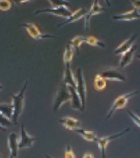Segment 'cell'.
I'll return each instance as SVG.
<instances>
[{
  "instance_id": "cell-1",
  "label": "cell",
  "mask_w": 140,
  "mask_h": 158,
  "mask_svg": "<svg viewBox=\"0 0 140 158\" xmlns=\"http://www.w3.org/2000/svg\"><path fill=\"white\" fill-rule=\"evenodd\" d=\"M28 82L26 81L25 83V85L22 87L21 90L18 93V94H13L11 93V97L12 98V109H13V113H12V117H11V121L13 124H18V120L20 117L21 113L24 109V104H25V96H26V90L27 88Z\"/></svg>"
},
{
  "instance_id": "cell-2",
  "label": "cell",
  "mask_w": 140,
  "mask_h": 158,
  "mask_svg": "<svg viewBox=\"0 0 140 158\" xmlns=\"http://www.w3.org/2000/svg\"><path fill=\"white\" fill-rule=\"evenodd\" d=\"M75 89L78 93L79 97L82 101V108L84 112L85 106H86V98H87V87H86V82L84 78L83 70L81 67L76 69L75 74Z\"/></svg>"
},
{
  "instance_id": "cell-3",
  "label": "cell",
  "mask_w": 140,
  "mask_h": 158,
  "mask_svg": "<svg viewBox=\"0 0 140 158\" xmlns=\"http://www.w3.org/2000/svg\"><path fill=\"white\" fill-rule=\"evenodd\" d=\"M138 92H139L138 90H134V91H131V92H129V93H126V94H123V95H121V96L118 97V98L113 103L111 108L110 109V111H109V113L107 114L105 119H110V118H111V116L117 110L123 109V108L125 107L130 98H131L132 97L137 95Z\"/></svg>"
},
{
  "instance_id": "cell-4",
  "label": "cell",
  "mask_w": 140,
  "mask_h": 158,
  "mask_svg": "<svg viewBox=\"0 0 140 158\" xmlns=\"http://www.w3.org/2000/svg\"><path fill=\"white\" fill-rule=\"evenodd\" d=\"M71 100V95L67 89V85H62L59 87L57 90L54 100V111L57 112L63 104Z\"/></svg>"
},
{
  "instance_id": "cell-5",
  "label": "cell",
  "mask_w": 140,
  "mask_h": 158,
  "mask_svg": "<svg viewBox=\"0 0 140 158\" xmlns=\"http://www.w3.org/2000/svg\"><path fill=\"white\" fill-rule=\"evenodd\" d=\"M130 127H126L125 129H123V131H121L120 133H118V134H115V135H111L105 136V137H97L96 140H95V142L97 143L99 148L101 149L102 153V157L105 158L106 157V148L108 146V144L110 142V141H114L116 139H118L119 137L123 136V135H125L126 133H128L130 131Z\"/></svg>"
},
{
  "instance_id": "cell-6",
  "label": "cell",
  "mask_w": 140,
  "mask_h": 158,
  "mask_svg": "<svg viewBox=\"0 0 140 158\" xmlns=\"http://www.w3.org/2000/svg\"><path fill=\"white\" fill-rule=\"evenodd\" d=\"M20 27H25L27 31L28 34L34 39L35 40H42L45 39H51V38H55V35L49 34H42L34 23H23L20 25Z\"/></svg>"
},
{
  "instance_id": "cell-7",
  "label": "cell",
  "mask_w": 140,
  "mask_h": 158,
  "mask_svg": "<svg viewBox=\"0 0 140 158\" xmlns=\"http://www.w3.org/2000/svg\"><path fill=\"white\" fill-rule=\"evenodd\" d=\"M104 11V8L101 6L100 2L97 1V0H95L92 4V6L90 7V11H88V13L87 15L84 17V30L87 31L89 30L90 27V19L91 18L95 15H97V14H100L102 12Z\"/></svg>"
},
{
  "instance_id": "cell-8",
  "label": "cell",
  "mask_w": 140,
  "mask_h": 158,
  "mask_svg": "<svg viewBox=\"0 0 140 158\" xmlns=\"http://www.w3.org/2000/svg\"><path fill=\"white\" fill-rule=\"evenodd\" d=\"M102 77L105 80H111V81H118V82H125L126 77L121 71H119L117 69H109L101 74Z\"/></svg>"
},
{
  "instance_id": "cell-9",
  "label": "cell",
  "mask_w": 140,
  "mask_h": 158,
  "mask_svg": "<svg viewBox=\"0 0 140 158\" xmlns=\"http://www.w3.org/2000/svg\"><path fill=\"white\" fill-rule=\"evenodd\" d=\"M39 13H48V14H53L58 17L68 19L72 14V11L67 7H59V8H47L44 10H39L35 12V14H39Z\"/></svg>"
},
{
  "instance_id": "cell-10",
  "label": "cell",
  "mask_w": 140,
  "mask_h": 158,
  "mask_svg": "<svg viewBox=\"0 0 140 158\" xmlns=\"http://www.w3.org/2000/svg\"><path fill=\"white\" fill-rule=\"evenodd\" d=\"M35 141H36V138L28 135L27 132L25 129V125H22L20 139L18 141V148L22 149V148H28L33 147V144Z\"/></svg>"
},
{
  "instance_id": "cell-11",
  "label": "cell",
  "mask_w": 140,
  "mask_h": 158,
  "mask_svg": "<svg viewBox=\"0 0 140 158\" xmlns=\"http://www.w3.org/2000/svg\"><path fill=\"white\" fill-rule=\"evenodd\" d=\"M138 36V34H134L133 35H131L129 39L125 40L123 42H122V43L115 49V51H114V55H115V56H122V55H123L125 52H127L128 50H130V49L132 48V46L134 45V42L136 41Z\"/></svg>"
},
{
  "instance_id": "cell-12",
  "label": "cell",
  "mask_w": 140,
  "mask_h": 158,
  "mask_svg": "<svg viewBox=\"0 0 140 158\" xmlns=\"http://www.w3.org/2000/svg\"><path fill=\"white\" fill-rule=\"evenodd\" d=\"M140 13L139 11L136 9H133L131 11H126L121 14H117L112 16V19L117 21H131L135 19H139Z\"/></svg>"
},
{
  "instance_id": "cell-13",
  "label": "cell",
  "mask_w": 140,
  "mask_h": 158,
  "mask_svg": "<svg viewBox=\"0 0 140 158\" xmlns=\"http://www.w3.org/2000/svg\"><path fill=\"white\" fill-rule=\"evenodd\" d=\"M87 13H88V11H87L85 8H83V7L79 8L78 10H76V11H74V12H72V14L70 15V17L68 18V19H67V20H65L64 22H62L61 23L60 25H58L57 27H58V28H61V27L66 26L67 24L75 22V21H77L79 19H82V18L85 17V16L87 15Z\"/></svg>"
},
{
  "instance_id": "cell-14",
  "label": "cell",
  "mask_w": 140,
  "mask_h": 158,
  "mask_svg": "<svg viewBox=\"0 0 140 158\" xmlns=\"http://www.w3.org/2000/svg\"><path fill=\"white\" fill-rule=\"evenodd\" d=\"M67 89H68L69 92H70V95H71V100L70 101H71V107H72V109L83 112L82 108V101H81V98H80L78 93L76 91L75 87H73L71 85H67Z\"/></svg>"
},
{
  "instance_id": "cell-15",
  "label": "cell",
  "mask_w": 140,
  "mask_h": 158,
  "mask_svg": "<svg viewBox=\"0 0 140 158\" xmlns=\"http://www.w3.org/2000/svg\"><path fill=\"white\" fill-rule=\"evenodd\" d=\"M136 51H137V46L133 45L130 50L125 52L123 55H122L121 59L119 61V66L121 68H125L129 64H130V62H132V60H133V57H134Z\"/></svg>"
},
{
  "instance_id": "cell-16",
  "label": "cell",
  "mask_w": 140,
  "mask_h": 158,
  "mask_svg": "<svg viewBox=\"0 0 140 158\" xmlns=\"http://www.w3.org/2000/svg\"><path fill=\"white\" fill-rule=\"evenodd\" d=\"M8 148L11 153V156H13L14 157L17 158L19 148H18V136L15 133H11L8 136Z\"/></svg>"
},
{
  "instance_id": "cell-17",
  "label": "cell",
  "mask_w": 140,
  "mask_h": 158,
  "mask_svg": "<svg viewBox=\"0 0 140 158\" xmlns=\"http://www.w3.org/2000/svg\"><path fill=\"white\" fill-rule=\"evenodd\" d=\"M60 123H62L67 130H74L82 127V124L76 118L72 117H64L59 119Z\"/></svg>"
},
{
  "instance_id": "cell-18",
  "label": "cell",
  "mask_w": 140,
  "mask_h": 158,
  "mask_svg": "<svg viewBox=\"0 0 140 158\" xmlns=\"http://www.w3.org/2000/svg\"><path fill=\"white\" fill-rule=\"evenodd\" d=\"M63 83L67 85H71L75 87V77L74 76L72 69H71V63H66L65 64V71H64V77H63Z\"/></svg>"
},
{
  "instance_id": "cell-19",
  "label": "cell",
  "mask_w": 140,
  "mask_h": 158,
  "mask_svg": "<svg viewBox=\"0 0 140 158\" xmlns=\"http://www.w3.org/2000/svg\"><path fill=\"white\" fill-rule=\"evenodd\" d=\"M74 131L82 136L84 140H86V141H95L96 138H97L95 133H94L93 131L82 129V128H77V129H75Z\"/></svg>"
},
{
  "instance_id": "cell-20",
  "label": "cell",
  "mask_w": 140,
  "mask_h": 158,
  "mask_svg": "<svg viewBox=\"0 0 140 158\" xmlns=\"http://www.w3.org/2000/svg\"><path fill=\"white\" fill-rule=\"evenodd\" d=\"M86 41V37L84 36H75L74 37L73 39L70 40L69 42V45L73 48V49L75 50V52L77 53V55H80V48H81V46L82 43H84Z\"/></svg>"
},
{
  "instance_id": "cell-21",
  "label": "cell",
  "mask_w": 140,
  "mask_h": 158,
  "mask_svg": "<svg viewBox=\"0 0 140 158\" xmlns=\"http://www.w3.org/2000/svg\"><path fill=\"white\" fill-rule=\"evenodd\" d=\"M106 80L102 77L100 74L96 75L94 80V86H95V89L98 91H101L103 90L106 88Z\"/></svg>"
},
{
  "instance_id": "cell-22",
  "label": "cell",
  "mask_w": 140,
  "mask_h": 158,
  "mask_svg": "<svg viewBox=\"0 0 140 158\" xmlns=\"http://www.w3.org/2000/svg\"><path fill=\"white\" fill-rule=\"evenodd\" d=\"M12 113H13V109L12 106L10 104H0V113L3 114L4 116H6V118L11 120L12 117Z\"/></svg>"
},
{
  "instance_id": "cell-23",
  "label": "cell",
  "mask_w": 140,
  "mask_h": 158,
  "mask_svg": "<svg viewBox=\"0 0 140 158\" xmlns=\"http://www.w3.org/2000/svg\"><path fill=\"white\" fill-rule=\"evenodd\" d=\"M87 44H89L90 46H93V47H99L102 48H105V44L101 40H99L98 38H96L95 36H89L86 37V41Z\"/></svg>"
},
{
  "instance_id": "cell-24",
  "label": "cell",
  "mask_w": 140,
  "mask_h": 158,
  "mask_svg": "<svg viewBox=\"0 0 140 158\" xmlns=\"http://www.w3.org/2000/svg\"><path fill=\"white\" fill-rule=\"evenodd\" d=\"M74 56V49L71 46L67 45V48L65 49L64 55H63V60H64V64L66 63H71L72 59Z\"/></svg>"
},
{
  "instance_id": "cell-25",
  "label": "cell",
  "mask_w": 140,
  "mask_h": 158,
  "mask_svg": "<svg viewBox=\"0 0 140 158\" xmlns=\"http://www.w3.org/2000/svg\"><path fill=\"white\" fill-rule=\"evenodd\" d=\"M48 3H50L52 8H59V7H67L68 6V1L64 0H48Z\"/></svg>"
},
{
  "instance_id": "cell-26",
  "label": "cell",
  "mask_w": 140,
  "mask_h": 158,
  "mask_svg": "<svg viewBox=\"0 0 140 158\" xmlns=\"http://www.w3.org/2000/svg\"><path fill=\"white\" fill-rule=\"evenodd\" d=\"M0 126L3 127H11L12 126V121L11 119H9L8 118H6V116H4L3 114L0 113Z\"/></svg>"
},
{
  "instance_id": "cell-27",
  "label": "cell",
  "mask_w": 140,
  "mask_h": 158,
  "mask_svg": "<svg viewBox=\"0 0 140 158\" xmlns=\"http://www.w3.org/2000/svg\"><path fill=\"white\" fill-rule=\"evenodd\" d=\"M11 8V2L9 0H0V11H7Z\"/></svg>"
},
{
  "instance_id": "cell-28",
  "label": "cell",
  "mask_w": 140,
  "mask_h": 158,
  "mask_svg": "<svg viewBox=\"0 0 140 158\" xmlns=\"http://www.w3.org/2000/svg\"><path fill=\"white\" fill-rule=\"evenodd\" d=\"M127 113L129 114L130 118L132 119V121L134 122L135 124L137 125L138 127H140V117L138 115V114H136L135 113H133L132 111H130V110H127Z\"/></svg>"
},
{
  "instance_id": "cell-29",
  "label": "cell",
  "mask_w": 140,
  "mask_h": 158,
  "mask_svg": "<svg viewBox=\"0 0 140 158\" xmlns=\"http://www.w3.org/2000/svg\"><path fill=\"white\" fill-rule=\"evenodd\" d=\"M65 158H76L75 154L74 153L72 148L70 147L69 145H67L66 151H65Z\"/></svg>"
},
{
  "instance_id": "cell-30",
  "label": "cell",
  "mask_w": 140,
  "mask_h": 158,
  "mask_svg": "<svg viewBox=\"0 0 140 158\" xmlns=\"http://www.w3.org/2000/svg\"><path fill=\"white\" fill-rule=\"evenodd\" d=\"M132 6L134 7V9L136 10H140V0H135V1H130Z\"/></svg>"
},
{
  "instance_id": "cell-31",
  "label": "cell",
  "mask_w": 140,
  "mask_h": 158,
  "mask_svg": "<svg viewBox=\"0 0 140 158\" xmlns=\"http://www.w3.org/2000/svg\"><path fill=\"white\" fill-rule=\"evenodd\" d=\"M82 158H95V157H94V156H93L91 153H86V154H84L83 155V157Z\"/></svg>"
},
{
  "instance_id": "cell-32",
  "label": "cell",
  "mask_w": 140,
  "mask_h": 158,
  "mask_svg": "<svg viewBox=\"0 0 140 158\" xmlns=\"http://www.w3.org/2000/svg\"><path fill=\"white\" fill-rule=\"evenodd\" d=\"M0 131H2V132H6V128H5V127H1V126H0Z\"/></svg>"
},
{
  "instance_id": "cell-33",
  "label": "cell",
  "mask_w": 140,
  "mask_h": 158,
  "mask_svg": "<svg viewBox=\"0 0 140 158\" xmlns=\"http://www.w3.org/2000/svg\"><path fill=\"white\" fill-rule=\"evenodd\" d=\"M46 158H53V157H51L50 156H48V155H46Z\"/></svg>"
},
{
  "instance_id": "cell-34",
  "label": "cell",
  "mask_w": 140,
  "mask_h": 158,
  "mask_svg": "<svg viewBox=\"0 0 140 158\" xmlns=\"http://www.w3.org/2000/svg\"><path fill=\"white\" fill-rule=\"evenodd\" d=\"M9 158H16V157H14L13 156H11V155H10V157H9Z\"/></svg>"
},
{
  "instance_id": "cell-35",
  "label": "cell",
  "mask_w": 140,
  "mask_h": 158,
  "mask_svg": "<svg viewBox=\"0 0 140 158\" xmlns=\"http://www.w3.org/2000/svg\"><path fill=\"white\" fill-rule=\"evenodd\" d=\"M2 89H3V86H2V85H0V90H2Z\"/></svg>"
},
{
  "instance_id": "cell-36",
  "label": "cell",
  "mask_w": 140,
  "mask_h": 158,
  "mask_svg": "<svg viewBox=\"0 0 140 158\" xmlns=\"http://www.w3.org/2000/svg\"><path fill=\"white\" fill-rule=\"evenodd\" d=\"M137 57H138V59H140V55H137Z\"/></svg>"
},
{
  "instance_id": "cell-37",
  "label": "cell",
  "mask_w": 140,
  "mask_h": 158,
  "mask_svg": "<svg viewBox=\"0 0 140 158\" xmlns=\"http://www.w3.org/2000/svg\"><path fill=\"white\" fill-rule=\"evenodd\" d=\"M0 158H1V156H0Z\"/></svg>"
}]
</instances>
